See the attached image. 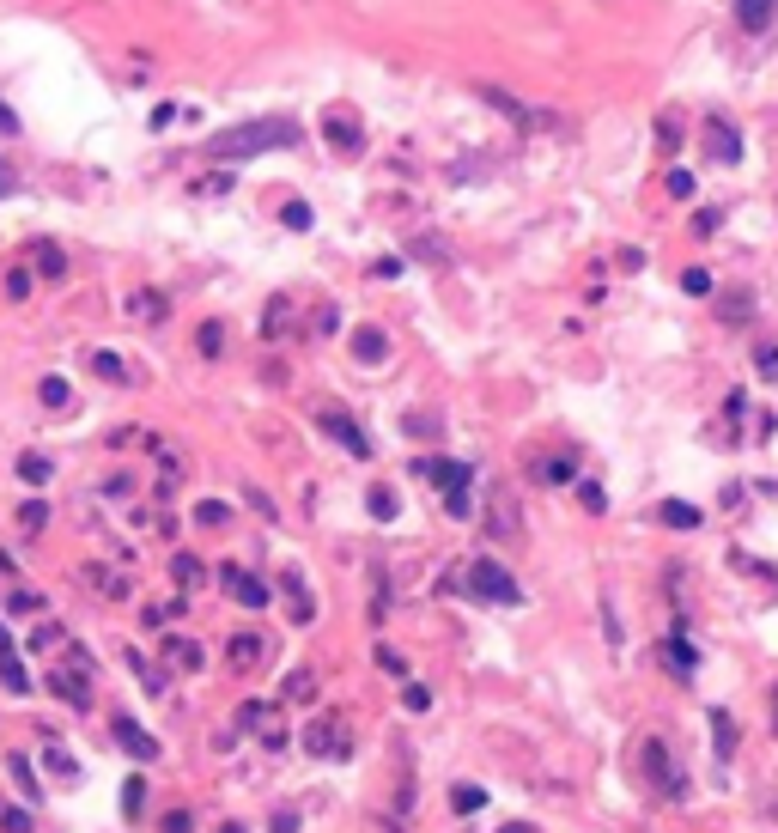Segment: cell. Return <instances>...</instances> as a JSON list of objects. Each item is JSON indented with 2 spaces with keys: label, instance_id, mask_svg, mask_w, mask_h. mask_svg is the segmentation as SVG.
Listing matches in <instances>:
<instances>
[{
  "label": "cell",
  "instance_id": "cb8c5ba5",
  "mask_svg": "<svg viewBox=\"0 0 778 833\" xmlns=\"http://www.w3.org/2000/svg\"><path fill=\"white\" fill-rule=\"evenodd\" d=\"M256 657H262V639H256V633H250V639H244V633L231 639V663H238V669H244V663H256Z\"/></svg>",
  "mask_w": 778,
  "mask_h": 833
},
{
  "label": "cell",
  "instance_id": "7402d4cb",
  "mask_svg": "<svg viewBox=\"0 0 778 833\" xmlns=\"http://www.w3.org/2000/svg\"><path fill=\"white\" fill-rule=\"evenodd\" d=\"M493 536H517V505L505 493H493Z\"/></svg>",
  "mask_w": 778,
  "mask_h": 833
},
{
  "label": "cell",
  "instance_id": "d4e9b609",
  "mask_svg": "<svg viewBox=\"0 0 778 833\" xmlns=\"http://www.w3.org/2000/svg\"><path fill=\"white\" fill-rule=\"evenodd\" d=\"M225 517H231V505H219V499H201L195 505V523H207V529H219Z\"/></svg>",
  "mask_w": 778,
  "mask_h": 833
},
{
  "label": "cell",
  "instance_id": "60d3db41",
  "mask_svg": "<svg viewBox=\"0 0 778 833\" xmlns=\"http://www.w3.org/2000/svg\"><path fill=\"white\" fill-rule=\"evenodd\" d=\"M402 700H408V712H426V706H432V694H426V688H414V681H408V694H402Z\"/></svg>",
  "mask_w": 778,
  "mask_h": 833
},
{
  "label": "cell",
  "instance_id": "f1b7e54d",
  "mask_svg": "<svg viewBox=\"0 0 778 833\" xmlns=\"http://www.w3.org/2000/svg\"><path fill=\"white\" fill-rule=\"evenodd\" d=\"M681 286H687L693 298H706V292H712V274H706V268H687V274H681Z\"/></svg>",
  "mask_w": 778,
  "mask_h": 833
},
{
  "label": "cell",
  "instance_id": "5b68a950",
  "mask_svg": "<svg viewBox=\"0 0 778 833\" xmlns=\"http://www.w3.org/2000/svg\"><path fill=\"white\" fill-rule=\"evenodd\" d=\"M645 779L663 791V797H681L687 791V779H681V767H675V754H669V742H645Z\"/></svg>",
  "mask_w": 778,
  "mask_h": 833
},
{
  "label": "cell",
  "instance_id": "7a4b0ae2",
  "mask_svg": "<svg viewBox=\"0 0 778 833\" xmlns=\"http://www.w3.org/2000/svg\"><path fill=\"white\" fill-rule=\"evenodd\" d=\"M481 92V104L487 110H499L511 128H523V134H566V116L560 110H541V104H529V98H517V92H505V86H475Z\"/></svg>",
  "mask_w": 778,
  "mask_h": 833
},
{
  "label": "cell",
  "instance_id": "1f68e13d",
  "mask_svg": "<svg viewBox=\"0 0 778 833\" xmlns=\"http://www.w3.org/2000/svg\"><path fill=\"white\" fill-rule=\"evenodd\" d=\"M19 523H25V529H43V523H49V505H43V499H31V505L19 511Z\"/></svg>",
  "mask_w": 778,
  "mask_h": 833
},
{
  "label": "cell",
  "instance_id": "277c9868",
  "mask_svg": "<svg viewBox=\"0 0 778 833\" xmlns=\"http://www.w3.org/2000/svg\"><path fill=\"white\" fill-rule=\"evenodd\" d=\"M420 475L444 493V505H450V517H469V505H475V469L469 463H450V457H432V463H420Z\"/></svg>",
  "mask_w": 778,
  "mask_h": 833
},
{
  "label": "cell",
  "instance_id": "7c38bea8",
  "mask_svg": "<svg viewBox=\"0 0 778 833\" xmlns=\"http://www.w3.org/2000/svg\"><path fill=\"white\" fill-rule=\"evenodd\" d=\"M736 19H742V31H766L772 19H778V0H736Z\"/></svg>",
  "mask_w": 778,
  "mask_h": 833
},
{
  "label": "cell",
  "instance_id": "f35d334b",
  "mask_svg": "<svg viewBox=\"0 0 778 833\" xmlns=\"http://www.w3.org/2000/svg\"><path fill=\"white\" fill-rule=\"evenodd\" d=\"M693 232H699V238H712V232H718V213H712V207H706V213H693Z\"/></svg>",
  "mask_w": 778,
  "mask_h": 833
},
{
  "label": "cell",
  "instance_id": "2e32d148",
  "mask_svg": "<svg viewBox=\"0 0 778 833\" xmlns=\"http://www.w3.org/2000/svg\"><path fill=\"white\" fill-rule=\"evenodd\" d=\"M663 657H669V669H675L681 681H687V675L699 669V651H693V645H687L681 633H669V639H663Z\"/></svg>",
  "mask_w": 778,
  "mask_h": 833
},
{
  "label": "cell",
  "instance_id": "44dd1931",
  "mask_svg": "<svg viewBox=\"0 0 778 833\" xmlns=\"http://www.w3.org/2000/svg\"><path fill=\"white\" fill-rule=\"evenodd\" d=\"M712 736H718V761H736V724H730L724 706L712 712Z\"/></svg>",
  "mask_w": 778,
  "mask_h": 833
},
{
  "label": "cell",
  "instance_id": "74e56055",
  "mask_svg": "<svg viewBox=\"0 0 778 833\" xmlns=\"http://www.w3.org/2000/svg\"><path fill=\"white\" fill-rule=\"evenodd\" d=\"M43 402L49 408H67V384H61V377H49V384H43Z\"/></svg>",
  "mask_w": 778,
  "mask_h": 833
},
{
  "label": "cell",
  "instance_id": "484cf974",
  "mask_svg": "<svg viewBox=\"0 0 778 833\" xmlns=\"http://www.w3.org/2000/svg\"><path fill=\"white\" fill-rule=\"evenodd\" d=\"M365 505H371V517H396V493H389V487H371Z\"/></svg>",
  "mask_w": 778,
  "mask_h": 833
},
{
  "label": "cell",
  "instance_id": "ee69618b",
  "mask_svg": "<svg viewBox=\"0 0 778 833\" xmlns=\"http://www.w3.org/2000/svg\"><path fill=\"white\" fill-rule=\"evenodd\" d=\"M244 499H250V505H256V511H262V517H268V523H274V499H268V493H256V487H250V493H244Z\"/></svg>",
  "mask_w": 778,
  "mask_h": 833
},
{
  "label": "cell",
  "instance_id": "836d02e7",
  "mask_svg": "<svg viewBox=\"0 0 778 833\" xmlns=\"http://www.w3.org/2000/svg\"><path fill=\"white\" fill-rule=\"evenodd\" d=\"M377 663H383V675H396V681H402V675H408V663H402V651H389V645H383V651H377Z\"/></svg>",
  "mask_w": 778,
  "mask_h": 833
},
{
  "label": "cell",
  "instance_id": "603a6c76",
  "mask_svg": "<svg viewBox=\"0 0 778 833\" xmlns=\"http://www.w3.org/2000/svg\"><path fill=\"white\" fill-rule=\"evenodd\" d=\"M450 803H456V815H475V809L487 803V791H481V785H456V791H450Z\"/></svg>",
  "mask_w": 778,
  "mask_h": 833
},
{
  "label": "cell",
  "instance_id": "52a82bcc",
  "mask_svg": "<svg viewBox=\"0 0 778 833\" xmlns=\"http://www.w3.org/2000/svg\"><path fill=\"white\" fill-rule=\"evenodd\" d=\"M110 736L122 742V754H134V761H159V742H152L134 718H110Z\"/></svg>",
  "mask_w": 778,
  "mask_h": 833
},
{
  "label": "cell",
  "instance_id": "f546056e",
  "mask_svg": "<svg viewBox=\"0 0 778 833\" xmlns=\"http://www.w3.org/2000/svg\"><path fill=\"white\" fill-rule=\"evenodd\" d=\"M0 827H7V833H31V809H0Z\"/></svg>",
  "mask_w": 778,
  "mask_h": 833
},
{
  "label": "cell",
  "instance_id": "3957f363",
  "mask_svg": "<svg viewBox=\"0 0 778 833\" xmlns=\"http://www.w3.org/2000/svg\"><path fill=\"white\" fill-rule=\"evenodd\" d=\"M462 590H469L475 602H493V609H517V602H523L517 578L499 560H469V566H462Z\"/></svg>",
  "mask_w": 778,
  "mask_h": 833
},
{
  "label": "cell",
  "instance_id": "c3c4849f",
  "mask_svg": "<svg viewBox=\"0 0 778 833\" xmlns=\"http://www.w3.org/2000/svg\"><path fill=\"white\" fill-rule=\"evenodd\" d=\"M0 195H13V171L7 165H0Z\"/></svg>",
  "mask_w": 778,
  "mask_h": 833
},
{
  "label": "cell",
  "instance_id": "ffe728a7",
  "mask_svg": "<svg viewBox=\"0 0 778 833\" xmlns=\"http://www.w3.org/2000/svg\"><path fill=\"white\" fill-rule=\"evenodd\" d=\"M49 475H55V469H49L43 450H25V457H19V481H25V487H49Z\"/></svg>",
  "mask_w": 778,
  "mask_h": 833
},
{
  "label": "cell",
  "instance_id": "bcb514c9",
  "mask_svg": "<svg viewBox=\"0 0 778 833\" xmlns=\"http://www.w3.org/2000/svg\"><path fill=\"white\" fill-rule=\"evenodd\" d=\"M0 134H19V116H13L7 104H0Z\"/></svg>",
  "mask_w": 778,
  "mask_h": 833
},
{
  "label": "cell",
  "instance_id": "e0dca14e",
  "mask_svg": "<svg viewBox=\"0 0 778 833\" xmlns=\"http://www.w3.org/2000/svg\"><path fill=\"white\" fill-rule=\"evenodd\" d=\"M657 523H669V529H699L706 517H699L687 499H663V505H657Z\"/></svg>",
  "mask_w": 778,
  "mask_h": 833
},
{
  "label": "cell",
  "instance_id": "b9f144b4",
  "mask_svg": "<svg viewBox=\"0 0 778 833\" xmlns=\"http://www.w3.org/2000/svg\"><path fill=\"white\" fill-rule=\"evenodd\" d=\"M219 347H225V335H219V323H207L201 329V353H219Z\"/></svg>",
  "mask_w": 778,
  "mask_h": 833
},
{
  "label": "cell",
  "instance_id": "ba28073f",
  "mask_svg": "<svg viewBox=\"0 0 778 833\" xmlns=\"http://www.w3.org/2000/svg\"><path fill=\"white\" fill-rule=\"evenodd\" d=\"M225 590L238 596V602H250V609H262V602H268V584L256 572H244V566H225Z\"/></svg>",
  "mask_w": 778,
  "mask_h": 833
},
{
  "label": "cell",
  "instance_id": "83f0119b",
  "mask_svg": "<svg viewBox=\"0 0 778 833\" xmlns=\"http://www.w3.org/2000/svg\"><path fill=\"white\" fill-rule=\"evenodd\" d=\"M171 572H177V584H201V572H207V566H201V560H189V554H177V566H171Z\"/></svg>",
  "mask_w": 778,
  "mask_h": 833
},
{
  "label": "cell",
  "instance_id": "ab89813d",
  "mask_svg": "<svg viewBox=\"0 0 778 833\" xmlns=\"http://www.w3.org/2000/svg\"><path fill=\"white\" fill-rule=\"evenodd\" d=\"M541 481H554V487H566V481H572V463H548V469H541Z\"/></svg>",
  "mask_w": 778,
  "mask_h": 833
},
{
  "label": "cell",
  "instance_id": "d6a6232c",
  "mask_svg": "<svg viewBox=\"0 0 778 833\" xmlns=\"http://www.w3.org/2000/svg\"><path fill=\"white\" fill-rule=\"evenodd\" d=\"M49 767H55V779H80V767H73V761H67V754L55 748V742H49Z\"/></svg>",
  "mask_w": 778,
  "mask_h": 833
},
{
  "label": "cell",
  "instance_id": "f6af8a7d",
  "mask_svg": "<svg viewBox=\"0 0 778 833\" xmlns=\"http://www.w3.org/2000/svg\"><path fill=\"white\" fill-rule=\"evenodd\" d=\"M13 779H19V785H25V791H31V797H37V773H31V767H25V761H13Z\"/></svg>",
  "mask_w": 778,
  "mask_h": 833
},
{
  "label": "cell",
  "instance_id": "5bb4252c",
  "mask_svg": "<svg viewBox=\"0 0 778 833\" xmlns=\"http://www.w3.org/2000/svg\"><path fill=\"white\" fill-rule=\"evenodd\" d=\"M329 146H335V153H359V146H365V134H359V122L353 116H329Z\"/></svg>",
  "mask_w": 778,
  "mask_h": 833
},
{
  "label": "cell",
  "instance_id": "9a60e30c",
  "mask_svg": "<svg viewBox=\"0 0 778 833\" xmlns=\"http://www.w3.org/2000/svg\"><path fill=\"white\" fill-rule=\"evenodd\" d=\"M353 359H359V365H383V359H389L383 329H359V335H353Z\"/></svg>",
  "mask_w": 778,
  "mask_h": 833
},
{
  "label": "cell",
  "instance_id": "681fc988",
  "mask_svg": "<svg viewBox=\"0 0 778 833\" xmlns=\"http://www.w3.org/2000/svg\"><path fill=\"white\" fill-rule=\"evenodd\" d=\"M499 833H535V827H529V821H511V827H499Z\"/></svg>",
  "mask_w": 778,
  "mask_h": 833
},
{
  "label": "cell",
  "instance_id": "8d00e7d4",
  "mask_svg": "<svg viewBox=\"0 0 778 833\" xmlns=\"http://www.w3.org/2000/svg\"><path fill=\"white\" fill-rule=\"evenodd\" d=\"M748 305H754V298H748V292H730V298H724V317L736 323V317H748Z\"/></svg>",
  "mask_w": 778,
  "mask_h": 833
},
{
  "label": "cell",
  "instance_id": "4316f807",
  "mask_svg": "<svg viewBox=\"0 0 778 833\" xmlns=\"http://www.w3.org/2000/svg\"><path fill=\"white\" fill-rule=\"evenodd\" d=\"M92 371H98V377H110V384H128V377H122V359H116V353H92Z\"/></svg>",
  "mask_w": 778,
  "mask_h": 833
},
{
  "label": "cell",
  "instance_id": "6da1fadb",
  "mask_svg": "<svg viewBox=\"0 0 778 833\" xmlns=\"http://www.w3.org/2000/svg\"><path fill=\"white\" fill-rule=\"evenodd\" d=\"M280 146H298V128L280 122V116H262V122H238L207 140V159H256V153H280Z\"/></svg>",
  "mask_w": 778,
  "mask_h": 833
},
{
  "label": "cell",
  "instance_id": "9c48e42d",
  "mask_svg": "<svg viewBox=\"0 0 778 833\" xmlns=\"http://www.w3.org/2000/svg\"><path fill=\"white\" fill-rule=\"evenodd\" d=\"M280 596L292 602V621H298V627H304L310 615H317V596H310V590H304V578H298V566H292V572L280 578Z\"/></svg>",
  "mask_w": 778,
  "mask_h": 833
},
{
  "label": "cell",
  "instance_id": "d6986e66",
  "mask_svg": "<svg viewBox=\"0 0 778 833\" xmlns=\"http://www.w3.org/2000/svg\"><path fill=\"white\" fill-rule=\"evenodd\" d=\"M280 700H286V706H304V700H317V675H310V669H298V675H286V688H280Z\"/></svg>",
  "mask_w": 778,
  "mask_h": 833
},
{
  "label": "cell",
  "instance_id": "30bf717a",
  "mask_svg": "<svg viewBox=\"0 0 778 833\" xmlns=\"http://www.w3.org/2000/svg\"><path fill=\"white\" fill-rule=\"evenodd\" d=\"M323 426H329V438H335V444H347V450H353V457H371V438H365L347 414H323Z\"/></svg>",
  "mask_w": 778,
  "mask_h": 833
},
{
  "label": "cell",
  "instance_id": "4fadbf2b",
  "mask_svg": "<svg viewBox=\"0 0 778 833\" xmlns=\"http://www.w3.org/2000/svg\"><path fill=\"white\" fill-rule=\"evenodd\" d=\"M706 134H712V159H718V165H736V159H742V140H736L730 122H706Z\"/></svg>",
  "mask_w": 778,
  "mask_h": 833
},
{
  "label": "cell",
  "instance_id": "f907efd6",
  "mask_svg": "<svg viewBox=\"0 0 778 833\" xmlns=\"http://www.w3.org/2000/svg\"><path fill=\"white\" fill-rule=\"evenodd\" d=\"M219 833H250V827H238V821H225V827H219Z\"/></svg>",
  "mask_w": 778,
  "mask_h": 833
},
{
  "label": "cell",
  "instance_id": "8992f818",
  "mask_svg": "<svg viewBox=\"0 0 778 833\" xmlns=\"http://www.w3.org/2000/svg\"><path fill=\"white\" fill-rule=\"evenodd\" d=\"M304 748H310V754H347V724H341V718H310Z\"/></svg>",
  "mask_w": 778,
  "mask_h": 833
},
{
  "label": "cell",
  "instance_id": "e575fe53",
  "mask_svg": "<svg viewBox=\"0 0 778 833\" xmlns=\"http://www.w3.org/2000/svg\"><path fill=\"white\" fill-rule=\"evenodd\" d=\"M663 183H669V195H675V201H687V195H693V177H687V171H669Z\"/></svg>",
  "mask_w": 778,
  "mask_h": 833
},
{
  "label": "cell",
  "instance_id": "4dcf8cb0",
  "mask_svg": "<svg viewBox=\"0 0 778 833\" xmlns=\"http://www.w3.org/2000/svg\"><path fill=\"white\" fill-rule=\"evenodd\" d=\"M37 268H43L49 280H61V268H67V262H61V250H49V244H43V250H37Z\"/></svg>",
  "mask_w": 778,
  "mask_h": 833
},
{
  "label": "cell",
  "instance_id": "7bdbcfd3",
  "mask_svg": "<svg viewBox=\"0 0 778 833\" xmlns=\"http://www.w3.org/2000/svg\"><path fill=\"white\" fill-rule=\"evenodd\" d=\"M286 225H298V232H304V225H310V207H304V201H292V207H286Z\"/></svg>",
  "mask_w": 778,
  "mask_h": 833
},
{
  "label": "cell",
  "instance_id": "8fae6325",
  "mask_svg": "<svg viewBox=\"0 0 778 833\" xmlns=\"http://www.w3.org/2000/svg\"><path fill=\"white\" fill-rule=\"evenodd\" d=\"M0 681H7L13 694H25L31 688V675L19 669V651H13V639H7V627H0Z\"/></svg>",
  "mask_w": 778,
  "mask_h": 833
},
{
  "label": "cell",
  "instance_id": "ac0fdd59",
  "mask_svg": "<svg viewBox=\"0 0 778 833\" xmlns=\"http://www.w3.org/2000/svg\"><path fill=\"white\" fill-rule=\"evenodd\" d=\"M165 663H177V669H201L207 651H201L195 639H165Z\"/></svg>",
  "mask_w": 778,
  "mask_h": 833
},
{
  "label": "cell",
  "instance_id": "d590c367",
  "mask_svg": "<svg viewBox=\"0 0 778 833\" xmlns=\"http://www.w3.org/2000/svg\"><path fill=\"white\" fill-rule=\"evenodd\" d=\"M122 809H128V821H140V779L122 785Z\"/></svg>",
  "mask_w": 778,
  "mask_h": 833
},
{
  "label": "cell",
  "instance_id": "7dc6e473",
  "mask_svg": "<svg viewBox=\"0 0 778 833\" xmlns=\"http://www.w3.org/2000/svg\"><path fill=\"white\" fill-rule=\"evenodd\" d=\"M274 833H298V815H274Z\"/></svg>",
  "mask_w": 778,
  "mask_h": 833
}]
</instances>
